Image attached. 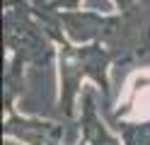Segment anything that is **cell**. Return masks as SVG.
I'll return each instance as SVG.
<instances>
[{"label": "cell", "mask_w": 150, "mask_h": 145, "mask_svg": "<svg viewBox=\"0 0 150 145\" xmlns=\"http://www.w3.org/2000/svg\"><path fill=\"white\" fill-rule=\"evenodd\" d=\"M15 145H20V143H15Z\"/></svg>", "instance_id": "6da1fadb"}]
</instances>
